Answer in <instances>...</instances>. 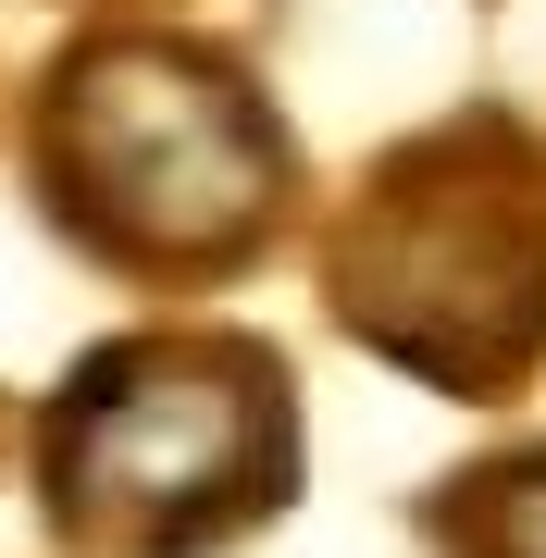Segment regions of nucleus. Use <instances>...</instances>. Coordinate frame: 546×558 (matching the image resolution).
Here are the masks:
<instances>
[{"mask_svg":"<svg viewBox=\"0 0 546 558\" xmlns=\"http://www.w3.org/2000/svg\"><path fill=\"white\" fill-rule=\"evenodd\" d=\"M38 211L124 286H236L299 211V149L236 50L186 25H87L25 112Z\"/></svg>","mask_w":546,"mask_h":558,"instance_id":"nucleus-1","label":"nucleus"},{"mask_svg":"<svg viewBox=\"0 0 546 558\" xmlns=\"http://www.w3.org/2000/svg\"><path fill=\"white\" fill-rule=\"evenodd\" d=\"M423 546L435 558H546V435L460 459L423 497Z\"/></svg>","mask_w":546,"mask_h":558,"instance_id":"nucleus-4","label":"nucleus"},{"mask_svg":"<svg viewBox=\"0 0 546 558\" xmlns=\"http://www.w3.org/2000/svg\"><path fill=\"white\" fill-rule=\"evenodd\" d=\"M62 558H223L299 509V385L248 323H124L38 410Z\"/></svg>","mask_w":546,"mask_h":558,"instance_id":"nucleus-2","label":"nucleus"},{"mask_svg":"<svg viewBox=\"0 0 546 558\" xmlns=\"http://www.w3.org/2000/svg\"><path fill=\"white\" fill-rule=\"evenodd\" d=\"M324 299L435 398H522L546 373V137L522 112L398 137L324 223Z\"/></svg>","mask_w":546,"mask_h":558,"instance_id":"nucleus-3","label":"nucleus"}]
</instances>
